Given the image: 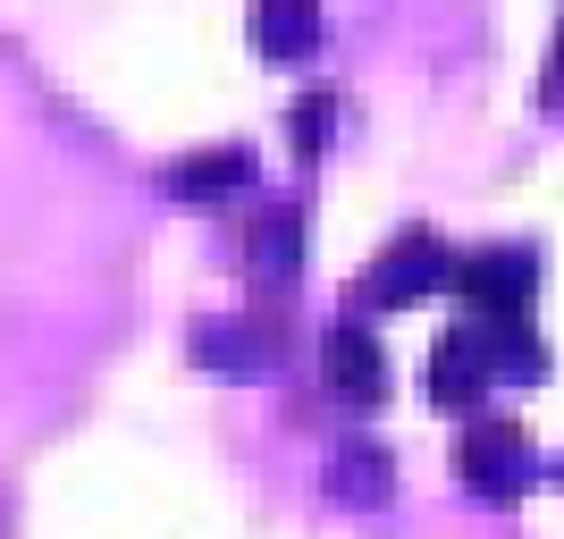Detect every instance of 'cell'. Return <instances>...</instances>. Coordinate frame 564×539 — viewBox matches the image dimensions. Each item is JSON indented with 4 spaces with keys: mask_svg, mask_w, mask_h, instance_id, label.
Instances as JSON below:
<instances>
[{
    "mask_svg": "<svg viewBox=\"0 0 564 539\" xmlns=\"http://www.w3.org/2000/svg\"><path fill=\"white\" fill-rule=\"evenodd\" d=\"M455 472H464V489L471 497H522L531 481H540V446H531V430L514 422H471L464 446H455Z\"/></svg>",
    "mask_w": 564,
    "mask_h": 539,
    "instance_id": "cell-1",
    "label": "cell"
},
{
    "mask_svg": "<svg viewBox=\"0 0 564 539\" xmlns=\"http://www.w3.org/2000/svg\"><path fill=\"white\" fill-rule=\"evenodd\" d=\"M455 287L489 312V328H514V321H531L540 261L522 254V245H489V254H464V261H455Z\"/></svg>",
    "mask_w": 564,
    "mask_h": 539,
    "instance_id": "cell-2",
    "label": "cell"
},
{
    "mask_svg": "<svg viewBox=\"0 0 564 539\" xmlns=\"http://www.w3.org/2000/svg\"><path fill=\"white\" fill-rule=\"evenodd\" d=\"M438 279H455L447 245H438L430 228H413V236H397V245L371 261V279H362V304H388V312H397V304H422Z\"/></svg>",
    "mask_w": 564,
    "mask_h": 539,
    "instance_id": "cell-3",
    "label": "cell"
},
{
    "mask_svg": "<svg viewBox=\"0 0 564 539\" xmlns=\"http://www.w3.org/2000/svg\"><path fill=\"white\" fill-rule=\"evenodd\" d=\"M489 379H497L489 328H447V337L430 346V397L447 405V413H471V405L489 397Z\"/></svg>",
    "mask_w": 564,
    "mask_h": 539,
    "instance_id": "cell-4",
    "label": "cell"
},
{
    "mask_svg": "<svg viewBox=\"0 0 564 539\" xmlns=\"http://www.w3.org/2000/svg\"><path fill=\"white\" fill-rule=\"evenodd\" d=\"M321 371H329V388L346 405H379L388 397V354H379V337L362 321H337L329 337H321Z\"/></svg>",
    "mask_w": 564,
    "mask_h": 539,
    "instance_id": "cell-5",
    "label": "cell"
},
{
    "mask_svg": "<svg viewBox=\"0 0 564 539\" xmlns=\"http://www.w3.org/2000/svg\"><path fill=\"white\" fill-rule=\"evenodd\" d=\"M194 363L253 379V371H270V363H279V346H261V328H245V321H228V328L203 321V328H194Z\"/></svg>",
    "mask_w": 564,
    "mask_h": 539,
    "instance_id": "cell-6",
    "label": "cell"
},
{
    "mask_svg": "<svg viewBox=\"0 0 564 539\" xmlns=\"http://www.w3.org/2000/svg\"><path fill=\"white\" fill-rule=\"evenodd\" d=\"M388 455H379L371 439H354V446H337L329 455V497H346V506H388Z\"/></svg>",
    "mask_w": 564,
    "mask_h": 539,
    "instance_id": "cell-7",
    "label": "cell"
},
{
    "mask_svg": "<svg viewBox=\"0 0 564 539\" xmlns=\"http://www.w3.org/2000/svg\"><path fill=\"white\" fill-rule=\"evenodd\" d=\"M253 43L270 51V60H304V51L321 43V18H312L304 0H261L253 9Z\"/></svg>",
    "mask_w": 564,
    "mask_h": 539,
    "instance_id": "cell-8",
    "label": "cell"
},
{
    "mask_svg": "<svg viewBox=\"0 0 564 539\" xmlns=\"http://www.w3.org/2000/svg\"><path fill=\"white\" fill-rule=\"evenodd\" d=\"M253 177V152L245 143H228V152H194V161H177V194L186 203H219V194H236Z\"/></svg>",
    "mask_w": 564,
    "mask_h": 539,
    "instance_id": "cell-9",
    "label": "cell"
},
{
    "mask_svg": "<svg viewBox=\"0 0 564 539\" xmlns=\"http://www.w3.org/2000/svg\"><path fill=\"white\" fill-rule=\"evenodd\" d=\"M295 261H304V228L270 212V219L253 228V279H261V287H295Z\"/></svg>",
    "mask_w": 564,
    "mask_h": 539,
    "instance_id": "cell-10",
    "label": "cell"
},
{
    "mask_svg": "<svg viewBox=\"0 0 564 539\" xmlns=\"http://www.w3.org/2000/svg\"><path fill=\"white\" fill-rule=\"evenodd\" d=\"M321 127H329V101L312 94L304 110H295V143H304V152H321V143H329V136H321Z\"/></svg>",
    "mask_w": 564,
    "mask_h": 539,
    "instance_id": "cell-11",
    "label": "cell"
},
{
    "mask_svg": "<svg viewBox=\"0 0 564 539\" xmlns=\"http://www.w3.org/2000/svg\"><path fill=\"white\" fill-rule=\"evenodd\" d=\"M540 101H564V25H556V43H547V68H540Z\"/></svg>",
    "mask_w": 564,
    "mask_h": 539,
    "instance_id": "cell-12",
    "label": "cell"
}]
</instances>
